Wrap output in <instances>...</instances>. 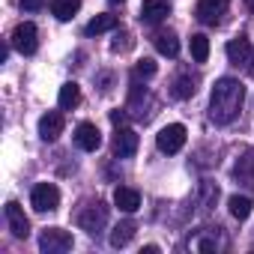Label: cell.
Here are the masks:
<instances>
[{
	"label": "cell",
	"mask_w": 254,
	"mask_h": 254,
	"mask_svg": "<svg viewBox=\"0 0 254 254\" xmlns=\"http://www.w3.org/2000/svg\"><path fill=\"white\" fill-rule=\"evenodd\" d=\"M224 51H227L230 66L242 69L245 75H254V45L248 42V36H236V39H230Z\"/></svg>",
	"instance_id": "3957f363"
},
{
	"label": "cell",
	"mask_w": 254,
	"mask_h": 254,
	"mask_svg": "<svg viewBox=\"0 0 254 254\" xmlns=\"http://www.w3.org/2000/svg\"><path fill=\"white\" fill-rule=\"evenodd\" d=\"M30 203L36 212H54L60 206V189L54 183H39L30 191Z\"/></svg>",
	"instance_id": "8992f818"
},
{
	"label": "cell",
	"mask_w": 254,
	"mask_h": 254,
	"mask_svg": "<svg viewBox=\"0 0 254 254\" xmlns=\"http://www.w3.org/2000/svg\"><path fill=\"white\" fill-rule=\"evenodd\" d=\"M138 144H141V138H138L135 129H129V126H117V132H114V138H111V150H114V156L129 159V156L138 153Z\"/></svg>",
	"instance_id": "52a82bcc"
},
{
	"label": "cell",
	"mask_w": 254,
	"mask_h": 254,
	"mask_svg": "<svg viewBox=\"0 0 254 254\" xmlns=\"http://www.w3.org/2000/svg\"><path fill=\"white\" fill-rule=\"evenodd\" d=\"M156 147H159L162 153H168V156L180 153V150L186 147V126H183V123H171V126H165V129L156 135Z\"/></svg>",
	"instance_id": "5b68a950"
},
{
	"label": "cell",
	"mask_w": 254,
	"mask_h": 254,
	"mask_svg": "<svg viewBox=\"0 0 254 254\" xmlns=\"http://www.w3.org/2000/svg\"><path fill=\"white\" fill-rule=\"evenodd\" d=\"M120 21H117V15H96L90 24H87V36H99V33H108V30H114Z\"/></svg>",
	"instance_id": "cb8c5ba5"
},
{
	"label": "cell",
	"mask_w": 254,
	"mask_h": 254,
	"mask_svg": "<svg viewBox=\"0 0 254 254\" xmlns=\"http://www.w3.org/2000/svg\"><path fill=\"white\" fill-rule=\"evenodd\" d=\"M111 3H123V0H111Z\"/></svg>",
	"instance_id": "4dcf8cb0"
},
{
	"label": "cell",
	"mask_w": 254,
	"mask_h": 254,
	"mask_svg": "<svg viewBox=\"0 0 254 254\" xmlns=\"http://www.w3.org/2000/svg\"><path fill=\"white\" fill-rule=\"evenodd\" d=\"M156 60H150V57H144V60H138L135 63V78H153L156 75Z\"/></svg>",
	"instance_id": "484cf974"
},
{
	"label": "cell",
	"mask_w": 254,
	"mask_h": 254,
	"mask_svg": "<svg viewBox=\"0 0 254 254\" xmlns=\"http://www.w3.org/2000/svg\"><path fill=\"white\" fill-rule=\"evenodd\" d=\"M186 245H189L191 251H218V248H224V236H221V227H203V230L191 233Z\"/></svg>",
	"instance_id": "30bf717a"
},
{
	"label": "cell",
	"mask_w": 254,
	"mask_h": 254,
	"mask_svg": "<svg viewBox=\"0 0 254 254\" xmlns=\"http://www.w3.org/2000/svg\"><path fill=\"white\" fill-rule=\"evenodd\" d=\"M75 144H78V150H84V153H96L99 147H102V135H99V129H96V123H81L78 129H75Z\"/></svg>",
	"instance_id": "7c38bea8"
},
{
	"label": "cell",
	"mask_w": 254,
	"mask_h": 254,
	"mask_svg": "<svg viewBox=\"0 0 254 254\" xmlns=\"http://www.w3.org/2000/svg\"><path fill=\"white\" fill-rule=\"evenodd\" d=\"M135 230H138V224L132 221V218H126V221H120L114 230H111V245L114 248H126L132 239H135Z\"/></svg>",
	"instance_id": "d6986e66"
},
{
	"label": "cell",
	"mask_w": 254,
	"mask_h": 254,
	"mask_svg": "<svg viewBox=\"0 0 254 254\" xmlns=\"http://www.w3.org/2000/svg\"><path fill=\"white\" fill-rule=\"evenodd\" d=\"M200 194H203V200H200V203H203V209H209V206L218 200V186H215V183H209V180H203V183H200Z\"/></svg>",
	"instance_id": "d4e9b609"
},
{
	"label": "cell",
	"mask_w": 254,
	"mask_h": 254,
	"mask_svg": "<svg viewBox=\"0 0 254 254\" xmlns=\"http://www.w3.org/2000/svg\"><path fill=\"white\" fill-rule=\"evenodd\" d=\"M227 6H230V0H197L194 15H197L200 24L215 27V24H221V18L227 15Z\"/></svg>",
	"instance_id": "9c48e42d"
},
{
	"label": "cell",
	"mask_w": 254,
	"mask_h": 254,
	"mask_svg": "<svg viewBox=\"0 0 254 254\" xmlns=\"http://www.w3.org/2000/svg\"><path fill=\"white\" fill-rule=\"evenodd\" d=\"M114 206L132 215V212L141 209V194L135 189H129V186H120V189H114Z\"/></svg>",
	"instance_id": "9a60e30c"
},
{
	"label": "cell",
	"mask_w": 254,
	"mask_h": 254,
	"mask_svg": "<svg viewBox=\"0 0 254 254\" xmlns=\"http://www.w3.org/2000/svg\"><path fill=\"white\" fill-rule=\"evenodd\" d=\"M78 102H81V87H78L75 81L63 84V87H60V96H57L60 111H72V108H78Z\"/></svg>",
	"instance_id": "ffe728a7"
},
{
	"label": "cell",
	"mask_w": 254,
	"mask_h": 254,
	"mask_svg": "<svg viewBox=\"0 0 254 254\" xmlns=\"http://www.w3.org/2000/svg\"><path fill=\"white\" fill-rule=\"evenodd\" d=\"M39 248L45 254H63L72 248V233L69 230H60V227H45L39 233Z\"/></svg>",
	"instance_id": "ba28073f"
},
{
	"label": "cell",
	"mask_w": 254,
	"mask_h": 254,
	"mask_svg": "<svg viewBox=\"0 0 254 254\" xmlns=\"http://www.w3.org/2000/svg\"><path fill=\"white\" fill-rule=\"evenodd\" d=\"M245 102V87L239 78H218L209 93V120L215 126H230Z\"/></svg>",
	"instance_id": "6da1fadb"
},
{
	"label": "cell",
	"mask_w": 254,
	"mask_h": 254,
	"mask_svg": "<svg viewBox=\"0 0 254 254\" xmlns=\"http://www.w3.org/2000/svg\"><path fill=\"white\" fill-rule=\"evenodd\" d=\"M153 45H156V51L165 54V57H177V54H180V39H177L174 30H159V33L153 36Z\"/></svg>",
	"instance_id": "ac0fdd59"
},
{
	"label": "cell",
	"mask_w": 254,
	"mask_h": 254,
	"mask_svg": "<svg viewBox=\"0 0 254 254\" xmlns=\"http://www.w3.org/2000/svg\"><path fill=\"white\" fill-rule=\"evenodd\" d=\"M63 129H66V120H63V114H57V111H48V114L39 120V138H42V141H57V138L63 135Z\"/></svg>",
	"instance_id": "4fadbf2b"
},
{
	"label": "cell",
	"mask_w": 254,
	"mask_h": 254,
	"mask_svg": "<svg viewBox=\"0 0 254 254\" xmlns=\"http://www.w3.org/2000/svg\"><path fill=\"white\" fill-rule=\"evenodd\" d=\"M245 6H248V12L254 15V0H245Z\"/></svg>",
	"instance_id": "f546056e"
},
{
	"label": "cell",
	"mask_w": 254,
	"mask_h": 254,
	"mask_svg": "<svg viewBox=\"0 0 254 254\" xmlns=\"http://www.w3.org/2000/svg\"><path fill=\"white\" fill-rule=\"evenodd\" d=\"M42 6H45V0H21V9H27V12H36Z\"/></svg>",
	"instance_id": "83f0119b"
},
{
	"label": "cell",
	"mask_w": 254,
	"mask_h": 254,
	"mask_svg": "<svg viewBox=\"0 0 254 254\" xmlns=\"http://www.w3.org/2000/svg\"><path fill=\"white\" fill-rule=\"evenodd\" d=\"M129 48H132V36L126 33V30H120V33L114 36V42H111V51L120 54V51H129Z\"/></svg>",
	"instance_id": "4316f807"
},
{
	"label": "cell",
	"mask_w": 254,
	"mask_h": 254,
	"mask_svg": "<svg viewBox=\"0 0 254 254\" xmlns=\"http://www.w3.org/2000/svg\"><path fill=\"white\" fill-rule=\"evenodd\" d=\"M126 117H129V114H123V111H111V123H114V126H126Z\"/></svg>",
	"instance_id": "f1b7e54d"
},
{
	"label": "cell",
	"mask_w": 254,
	"mask_h": 254,
	"mask_svg": "<svg viewBox=\"0 0 254 254\" xmlns=\"http://www.w3.org/2000/svg\"><path fill=\"white\" fill-rule=\"evenodd\" d=\"M251 197H245V194H230L227 197V209H230V215L233 218H239V221H245L248 215H251Z\"/></svg>",
	"instance_id": "7402d4cb"
},
{
	"label": "cell",
	"mask_w": 254,
	"mask_h": 254,
	"mask_svg": "<svg viewBox=\"0 0 254 254\" xmlns=\"http://www.w3.org/2000/svg\"><path fill=\"white\" fill-rule=\"evenodd\" d=\"M81 9V0H51V12L57 21H72Z\"/></svg>",
	"instance_id": "44dd1931"
},
{
	"label": "cell",
	"mask_w": 254,
	"mask_h": 254,
	"mask_svg": "<svg viewBox=\"0 0 254 254\" xmlns=\"http://www.w3.org/2000/svg\"><path fill=\"white\" fill-rule=\"evenodd\" d=\"M189 48H191V60L194 63H206V57H209V39L203 33H194L189 39Z\"/></svg>",
	"instance_id": "603a6c76"
},
{
	"label": "cell",
	"mask_w": 254,
	"mask_h": 254,
	"mask_svg": "<svg viewBox=\"0 0 254 254\" xmlns=\"http://www.w3.org/2000/svg\"><path fill=\"white\" fill-rule=\"evenodd\" d=\"M171 15V3L168 0H144V6H141V21L147 24H159Z\"/></svg>",
	"instance_id": "2e32d148"
},
{
	"label": "cell",
	"mask_w": 254,
	"mask_h": 254,
	"mask_svg": "<svg viewBox=\"0 0 254 254\" xmlns=\"http://www.w3.org/2000/svg\"><path fill=\"white\" fill-rule=\"evenodd\" d=\"M6 224H9V230H12L15 239H27L30 236V221H27L21 203H15V200L6 203Z\"/></svg>",
	"instance_id": "8fae6325"
},
{
	"label": "cell",
	"mask_w": 254,
	"mask_h": 254,
	"mask_svg": "<svg viewBox=\"0 0 254 254\" xmlns=\"http://www.w3.org/2000/svg\"><path fill=\"white\" fill-rule=\"evenodd\" d=\"M233 180H236L239 186L254 189V150H245V153L236 159V165H233Z\"/></svg>",
	"instance_id": "5bb4252c"
},
{
	"label": "cell",
	"mask_w": 254,
	"mask_h": 254,
	"mask_svg": "<svg viewBox=\"0 0 254 254\" xmlns=\"http://www.w3.org/2000/svg\"><path fill=\"white\" fill-rule=\"evenodd\" d=\"M194 84H197V78H194L189 69H183V72L171 81V96H174V99H189V96H194V90H197Z\"/></svg>",
	"instance_id": "e0dca14e"
},
{
	"label": "cell",
	"mask_w": 254,
	"mask_h": 254,
	"mask_svg": "<svg viewBox=\"0 0 254 254\" xmlns=\"http://www.w3.org/2000/svg\"><path fill=\"white\" fill-rule=\"evenodd\" d=\"M12 48L18 51V54H24V57H30V54H36V48H39V30H36V24L33 21H24V24H18L15 30H12Z\"/></svg>",
	"instance_id": "277c9868"
},
{
	"label": "cell",
	"mask_w": 254,
	"mask_h": 254,
	"mask_svg": "<svg viewBox=\"0 0 254 254\" xmlns=\"http://www.w3.org/2000/svg\"><path fill=\"white\" fill-rule=\"evenodd\" d=\"M75 221H78L81 230H87L90 236H96V233H102V227L108 224V206H105L102 200H87V203L78 209Z\"/></svg>",
	"instance_id": "7a4b0ae2"
}]
</instances>
